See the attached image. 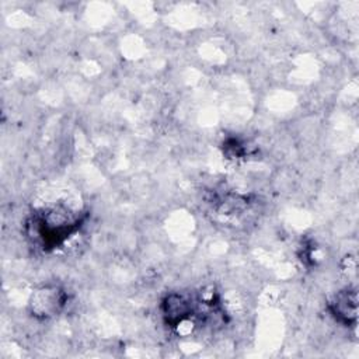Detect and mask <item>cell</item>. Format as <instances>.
<instances>
[{"instance_id":"cell-4","label":"cell","mask_w":359,"mask_h":359,"mask_svg":"<svg viewBox=\"0 0 359 359\" xmlns=\"http://www.w3.org/2000/svg\"><path fill=\"white\" fill-rule=\"evenodd\" d=\"M331 316L345 327H355L358 321V292L356 287L346 286L338 290L328 302Z\"/></svg>"},{"instance_id":"cell-2","label":"cell","mask_w":359,"mask_h":359,"mask_svg":"<svg viewBox=\"0 0 359 359\" xmlns=\"http://www.w3.org/2000/svg\"><path fill=\"white\" fill-rule=\"evenodd\" d=\"M67 292L59 283H43L36 286L28 299V313L39 320L46 321L57 317L67 306Z\"/></svg>"},{"instance_id":"cell-3","label":"cell","mask_w":359,"mask_h":359,"mask_svg":"<svg viewBox=\"0 0 359 359\" xmlns=\"http://www.w3.org/2000/svg\"><path fill=\"white\" fill-rule=\"evenodd\" d=\"M160 311L164 323L168 327L177 328L191 320L196 311V306L191 296L181 292H171L161 299Z\"/></svg>"},{"instance_id":"cell-1","label":"cell","mask_w":359,"mask_h":359,"mask_svg":"<svg viewBox=\"0 0 359 359\" xmlns=\"http://www.w3.org/2000/svg\"><path fill=\"white\" fill-rule=\"evenodd\" d=\"M84 216L63 203L42 208L34 213L28 223V236L43 251H50L65 244L83 226Z\"/></svg>"}]
</instances>
